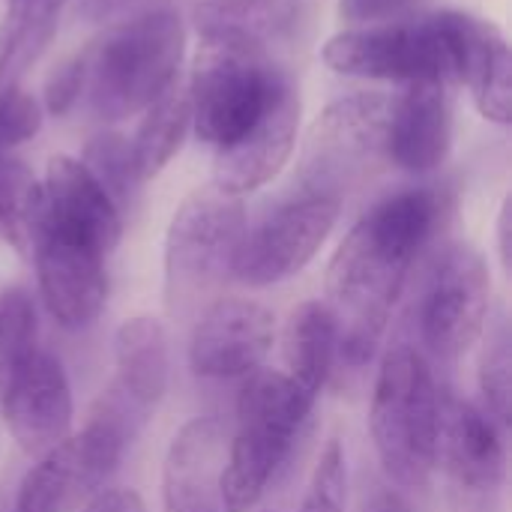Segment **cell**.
<instances>
[{"mask_svg":"<svg viewBox=\"0 0 512 512\" xmlns=\"http://www.w3.org/2000/svg\"><path fill=\"white\" fill-rule=\"evenodd\" d=\"M441 222L432 189H405L378 201L339 243L327 267V309L339 327V354L363 366L393 315L417 255Z\"/></svg>","mask_w":512,"mask_h":512,"instance_id":"cell-1","label":"cell"},{"mask_svg":"<svg viewBox=\"0 0 512 512\" xmlns=\"http://www.w3.org/2000/svg\"><path fill=\"white\" fill-rule=\"evenodd\" d=\"M186 54V27L177 9L150 6L84 51V93L102 120H123L153 105L171 84Z\"/></svg>","mask_w":512,"mask_h":512,"instance_id":"cell-2","label":"cell"},{"mask_svg":"<svg viewBox=\"0 0 512 512\" xmlns=\"http://www.w3.org/2000/svg\"><path fill=\"white\" fill-rule=\"evenodd\" d=\"M471 15L435 12L417 21L351 27L327 39L321 57L336 75L372 81L462 84Z\"/></svg>","mask_w":512,"mask_h":512,"instance_id":"cell-3","label":"cell"},{"mask_svg":"<svg viewBox=\"0 0 512 512\" xmlns=\"http://www.w3.org/2000/svg\"><path fill=\"white\" fill-rule=\"evenodd\" d=\"M441 405L429 360L411 345L390 348L375 378L369 432L393 483L423 489L435 477Z\"/></svg>","mask_w":512,"mask_h":512,"instance_id":"cell-4","label":"cell"},{"mask_svg":"<svg viewBox=\"0 0 512 512\" xmlns=\"http://www.w3.org/2000/svg\"><path fill=\"white\" fill-rule=\"evenodd\" d=\"M315 399L303 393L285 372L258 369L243 378L237 396V429L228 435L222 471L225 512H252L273 477L285 465Z\"/></svg>","mask_w":512,"mask_h":512,"instance_id":"cell-5","label":"cell"},{"mask_svg":"<svg viewBox=\"0 0 512 512\" xmlns=\"http://www.w3.org/2000/svg\"><path fill=\"white\" fill-rule=\"evenodd\" d=\"M243 234V198L216 186L183 198L165 234V303L171 315H192L207 306L225 276H231Z\"/></svg>","mask_w":512,"mask_h":512,"instance_id":"cell-6","label":"cell"},{"mask_svg":"<svg viewBox=\"0 0 512 512\" xmlns=\"http://www.w3.org/2000/svg\"><path fill=\"white\" fill-rule=\"evenodd\" d=\"M288 84L291 81L273 66L267 51L201 39L186 87L198 138L216 150L234 144Z\"/></svg>","mask_w":512,"mask_h":512,"instance_id":"cell-7","label":"cell"},{"mask_svg":"<svg viewBox=\"0 0 512 512\" xmlns=\"http://www.w3.org/2000/svg\"><path fill=\"white\" fill-rule=\"evenodd\" d=\"M129 411L108 399L81 432H69L24 474L12 512H75L99 495L129 444Z\"/></svg>","mask_w":512,"mask_h":512,"instance_id":"cell-8","label":"cell"},{"mask_svg":"<svg viewBox=\"0 0 512 512\" xmlns=\"http://www.w3.org/2000/svg\"><path fill=\"white\" fill-rule=\"evenodd\" d=\"M390 120L393 96L387 93H354L327 105L312 123L303 156L315 192L333 195V186L387 162Z\"/></svg>","mask_w":512,"mask_h":512,"instance_id":"cell-9","label":"cell"},{"mask_svg":"<svg viewBox=\"0 0 512 512\" xmlns=\"http://www.w3.org/2000/svg\"><path fill=\"white\" fill-rule=\"evenodd\" d=\"M438 465L453 512H504L507 447L486 411L459 399L441 405Z\"/></svg>","mask_w":512,"mask_h":512,"instance_id":"cell-10","label":"cell"},{"mask_svg":"<svg viewBox=\"0 0 512 512\" xmlns=\"http://www.w3.org/2000/svg\"><path fill=\"white\" fill-rule=\"evenodd\" d=\"M492 276L483 255L468 243H453L432 267L420 300V336L444 360L468 354L489 324Z\"/></svg>","mask_w":512,"mask_h":512,"instance_id":"cell-11","label":"cell"},{"mask_svg":"<svg viewBox=\"0 0 512 512\" xmlns=\"http://www.w3.org/2000/svg\"><path fill=\"white\" fill-rule=\"evenodd\" d=\"M339 222V198L309 192L273 210L258 228H246L231 276L252 288L279 285L303 273Z\"/></svg>","mask_w":512,"mask_h":512,"instance_id":"cell-12","label":"cell"},{"mask_svg":"<svg viewBox=\"0 0 512 512\" xmlns=\"http://www.w3.org/2000/svg\"><path fill=\"white\" fill-rule=\"evenodd\" d=\"M276 342V318L264 303L222 297L204 306L189 339V366L198 378L243 381L264 369Z\"/></svg>","mask_w":512,"mask_h":512,"instance_id":"cell-13","label":"cell"},{"mask_svg":"<svg viewBox=\"0 0 512 512\" xmlns=\"http://www.w3.org/2000/svg\"><path fill=\"white\" fill-rule=\"evenodd\" d=\"M30 255L48 315L63 330L90 327L108 303V255L54 231H39Z\"/></svg>","mask_w":512,"mask_h":512,"instance_id":"cell-14","label":"cell"},{"mask_svg":"<svg viewBox=\"0 0 512 512\" xmlns=\"http://www.w3.org/2000/svg\"><path fill=\"white\" fill-rule=\"evenodd\" d=\"M111 255L123 237L117 201L75 156H51L42 180V228Z\"/></svg>","mask_w":512,"mask_h":512,"instance_id":"cell-15","label":"cell"},{"mask_svg":"<svg viewBox=\"0 0 512 512\" xmlns=\"http://www.w3.org/2000/svg\"><path fill=\"white\" fill-rule=\"evenodd\" d=\"M0 417L27 456H42L60 444L72 432L75 417L72 387L63 363L48 351H36L12 381L0 405Z\"/></svg>","mask_w":512,"mask_h":512,"instance_id":"cell-16","label":"cell"},{"mask_svg":"<svg viewBox=\"0 0 512 512\" xmlns=\"http://www.w3.org/2000/svg\"><path fill=\"white\" fill-rule=\"evenodd\" d=\"M297 126L300 96L294 84H288L249 132H243L234 144L216 150L213 186L237 198L267 186L288 165L297 147Z\"/></svg>","mask_w":512,"mask_h":512,"instance_id":"cell-17","label":"cell"},{"mask_svg":"<svg viewBox=\"0 0 512 512\" xmlns=\"http://www.w3.org/2000/svg\"><path fill=\"white\" fill-rule=\"evenodd\" d=\"M228 456V429L216 417L189 420L165 453L162 504L165 512H225L222 471Z\"/></svg>","mask_w":512,"mask_h":512,"instance_id":"cell-18","label":"cell"},{"mask_svg":"<svg viewBox=\"0 0 512 512\" xmlns=\"http://www.w3.org/2000/svg\"><path fill=\"white\" fill-rule=\"evenodd\" d=\"M453 147V108L447 84L414 81L393 99L387 162L408 174H429L444 165Z\"/></svg>","mask_w":512,"mask_h":512,"instance_id":"cell-19","label":"cell"},{"mask_svg":"<svg viewBox=\"0 0 512 512\" xmlns=\"http://www.w3.org/2000/svg\"><path fill=\"white\" fill-rule=\"evenodd\" d=\"M117 396L132 411H153L168 393L171 351L168 330L153 315H132L114 333Z\"/></svg>","mask_w":512,"mask_h":512,"instance_id":"cell-20","label":"cell"},{"mask_svg":"<svg viewBox=\"0 0 512 512\" xmlns=\"http://www.w3.org/2000/svg\"><path fill=\"white\" fill-rule=\"evenodd\" d=\"M303 21V0H204L195 6V27L201 39H219L261 51L294 36Z\"/></svg>","mask_w":512,"mask_h":512,"instance_id":"cell-21","label":"cell"},{"mask_svg":"<svg viewBox=\"0 0 512 512\" xmlns=\"http://www.w3.org/2000/svg\"><path fill=\"white\" fill-rule=\"evenodd\" d=\"M339 357V327L324 300H306L291 309L282 330L285 375L312 399L324 390Z\"/></svg>","mask_w":512,"mask_h":512,"instance_id":"cell-22","label":"cell"},{"mask_svg":"<svg viewBox=\"0 0 512 512\" xmlns=\"http://www.w3.org/2000/svg\"><path fill=\"white\" fill-rule=\"evenodd\" d=\"M512 60L510 45L492 21L471 15L468 48L462 63V84L471 87L477 111L498 126L512 120Z\"/></svg>","mask_w":512,"mask_h":512,"instance_id":"cell-23","label":"cell"},{"mask_svg":"<svg viewBox=\"0 0 512 512\" xmlns=\"http://www.w3.org/2000/svg\"><path fill=\"white\" fill-rule=\"evenodd\" d=\"M66 0H6L0 18V87L21 84L51 45Z\"/></svg>","mask_w":512,"mask_h":512,"instance_id":"cell-24","label":"cell"},{"mask_svg":"<svg viewBox=\"0 0 512 512\" xmlns=\"http://www.w3.org/2000/svg\"><path fill=\"white\" fill-rule=\"evenodd\" d=\"M141 123L135 129V138L129 141L132 162L138 180H153L183 147L189 126H192V105L189 90L171 84L153 105L141 111Z\"/></svg>","mask_w":512,"mask_h":512,"instance_id":"cell-25","label":"cell"},{"mask_svg":"<svg viewBox=\"0 0 512 512\" xmlns=\"http://www.w3.org/2000/svg\"><path fill=\"white\" fill-rule=\"evenodd\" d=\"M42 228V183L33 171L0 153V234L21 252L30 255Z\"/></svg>","mask_w":512,"mask_h":512,"instance_id":"cell-26","label":"cell"},{"mask_svg":"<svg viewBox=\"0 0 512 512\" xmlns=\"http://www.w3.org/2000/svg\"><path fill=\"white\" fill-rule=\"evenodd\" d=\"M36 306L24 288L0 291V405L36 348Z\"/></svg>","mask_w":512,"mask_h":512,"instance_id":"cell-27","label":"cell"},{"mask_svg":"<svg viewBox=\"0 0 512 512\" xmlns=\"http://www.w3.org/2000/svg\"><path fill=\"white\" fill-rule=\"evenodd\" d=\"M480 393L486 399V414L504 429L512 420V339L507 318L489 321L483 330L480 351Z\"/></svg>","mask_w":512,"mask_h":512,"instance_id":"cell-28","label":"cell"},{"mask_svg":"<svg viewBox=\"0 0 512 512\" xmlns=\"http://www.w3.org/2000/svg\"><path fill=\"white\" fill-rule=\"evenodd\" d=\"M90 174L105 186V192L117 201H126L132 186L141 183L138 174H135V162H132V150H129V141L123 135H114V132H102L96 135L87 150H84V159H81Z\"/></svg>","mask_w":512,"mask_h":512,"instance_id":"cell-29","label":"cell"},{"mask_svg":"<svg viewBox=\"0 0 512 512\" xmlns=\"http://www.w3.org/2000/svg\"><path fill=\"white\" fill-rule=\"evenodd\" d=\"M300 512H348V462L336 438L318 456Z\"/></svg>","mask_w":512,"mask_h":512,"instance_id":"cell-30","label":"cell"},{"mask_svg":"<svg viewBox=\"0 0 512 512\" xmlns=\"http://www.w3.org/2000/svg\"><path fill=\"white\" fill-rule=\"evenodd\" d=\"M42 129V105L21 87H0V153L30 141Z\"/></svg>","mask_w":512,"mask_h":512,"instance_id":"cell-31","label":"cell"},{"mask_svg":"<svg viewBox=\"0 0 512 512\" xmlns=\"http://www.w3.org/2000/svg\"><path fill=\"white\" fill-rule=\"evenodd\" d=\"M84 93V54L66 60L45 84V108L54 117H63Z\"/></svg>","mask_w":512,"mask_h":512,"instance_id":"cell-32","label":"cell"},{"mask_svg":"<svg viewBox=\"0 0 512 512\" xmlns=\"http://www.w3.org/2000/svg\"><path fill=\"white\" fill-rule=\"evenodd\" d=\"M411 3L414 0H339V15L354 27H369V24L402 21Z\"/></svg>","mask_w":512,"mask_h":512,"instance_id":"cell-33","label":"cell"},{"mask_svg":"<svg viewBox=\"0 0 512 512\" xmlns=\"http://www.w3.org/2000/svg\"><path fill=\"white\" fill-rule=\"evenodd\" d=\"M81 512H147V504L135 489H102Z\"/></svg>","mask_w":512,"mask_h":512,"instance_id":"cell-34","label":"cell"},{"mask_svg":"<svg viewBox=\"0 0 512 512\" xmlns=\"http://www.w3.org/2000/svg\"><path fill=\"white\" fill-rule=\"evenodd\" d=\"M510 228V198H507L498 213V258L504 273H510Z\"/></svg>","mask_w":512,"mask_h":512,"instance_id":"cell-35","label":"cell"},{"mask_svg":"<svg viewBox=\"0 0 512 512\" xmlns=\"http://www.w3.org/2000/svg\"><path fill=\"white\" fill-rule=\"evenodd\" d=\"M366 512H411V504L399 495V492H378Z\"/></svg>","mask_w":512,"mask_h":512,"instance_id":"cell-36","label":"cell"}]
</instances>
